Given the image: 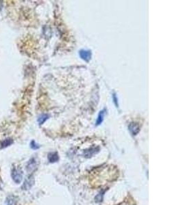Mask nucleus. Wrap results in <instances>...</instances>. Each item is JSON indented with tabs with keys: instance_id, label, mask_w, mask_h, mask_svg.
Returning a JSON list of instances; mask_svg holds the SVG:
<instances>
[{
	"instance_id": "nucleus-9",
	"label": "nucleus",
	"mask_w": 183,
	"mask_h": 205,
	"mask_svg": "<svg viewBox=\"0 0 183 205\" xmlns=\"http://www.w3.org/2000/svg\"><path fill=\"white\" fill-rule=\"evenodd\" d=\"M48 119H49V115H48V114H42V115H40L39 117H38V123L39 125H42V124L45 123Z\"/></svg>"
},
{
	"instance_id": "nucleus-13",
	"label": "nucleus",
	"mask_w": 183,
	"mask_h": 205,
	"mask_svg": "<svg viewBox=\"0 0 183 205\" xmlns=\"http://www.w3.org/2000/svg\"><path fill=\"white\" fill-rule=\"evenodd\" d=\"M103 192H102V193H101L100 192V193H99V194L95 198V200L96 202H101L103 199Z\"/></svg>"
},
{
	"instance_id": "nucleus-1",
	"label": "nucleus",
	"mask_w": 183,
	"mask_h": 205,
	"mask_svg": "<svg viewBox=\"0 0 183 205\" xmlns=\"http://www.w3.org/2000/svg\"><path fill=\"white\" fill-rule=\"evenodd\" d=\"M11 176L15 183L19 184L23 179V172L18 168H13L11 172Z\"/></svg>"
},
{
	"instance_id": "nucleus-14",
	"label": "nucleus",
	"mask_w": 183,
	"mask_h": 205,
	"mask_svg": "<svg viewBox=\"0 0 183 205\" xmlns=\"http://www.w3.org/2000/svg\"><path fill=\"white\" fill-rule=\"evenodd\" d=\"M112 99H113V101H114V105H115V106L117 107V108H118V106H119V105H118V99H117V95H116L115 93L113 94V96H112Z\"/></svg>"
},
{
	"instance_id": "nucleus-8",
	"label": "nucleus",
	"mask_w": 183,
	"mask_h": 205,
	"mask_svg": "<svg viewBox=\"0 0 183 205\" xmlns=\"http://www.w3.org/2000/svg\"><path fill=\"white\" fill-rule=\"evenodd\" d=\"M104 114H105V110H103L99 112L97 121H96V125H97V126H98V125L102 123V122L103 121V117H104Z\"/></svg>"
},
{
	"instance_id": "nucleus-7",
	"label": "nucleus",
	"mask_w": 183,
	"mask_h": 205,
	"mask_svg": "<svg viewBox=\"0 0 183 205\" xmlns=\"http://www.w3.org/2000/svg\"><path fill=\"white\" fill-rule=\"evenodd\" d=\"M58 159L59 157L57 153H51L48 155V160L51 163H54V162L58 161Z\"/></svg>"
},
{
	"instance_id": "nucleus-5",
	"label": "nucleus",
	"mask_w": 183,
	"mask_h": 205,
	"mask_svg": "<svg viewBox=\"0 0 183 205\" xmlns=\"http://www.w3.org/2000/svg\"><path fill=\"white\" fill-rule=\"evenodd\" d=\"M128 129L133 136H136V135H137L140 131V128H139V126H138V125L134 123H132L129 125Z\"/></svg>"
},
{
	"instance_id": "nucleus-11",
	"label": "nucleus",
	"mask_w": 183,
	"mask_h": 205,
	"mask_svg": "<svg viewBox=\"0 0 183 205\" xmlns=\"http://www.w3.org/2000/svg\"><path fill=\"white\" fill-rule=\"evenodd\" d=\"M12 139H10V138H8V139L4 140L3 141L1 142V148H5V147H8L9 146L11 145L12 144Z\"/></svg>"
},
{
	"instance_id": "nucleus-3",
	"label": "nucleus",
	"mask_w": 183,
	"mask_h": 205,
	"mask_svg": "<svg viewBox=\"0 0 183 205\" xmlns=\"http://www.w3.org/2000/svg\"><path fill=\"white\" fill-rule=\"evenodd\" d=\"M36 166H37V164H36V161L34 159H31L29 161L28 163H27L26 165V171L28 173H32L33 172H34L36 169Z\"/></svg>"
},
{
	"instance_id": "nucleus-12",
	"label": "nucleus",
	"mask_w": 183,
	"mask_h": 205,
	"mask_svg": "<svg viewBox=\"0 0 183 205\" xmlns=\"http://www.w3.org/2000/svg\"><path fill=\"white\" fill-rule=\"evenodd\" d=\"M30 147L31 148L33 149V150H37V149H38L40 148V146L38 145V144H36L34 141H32L30 144Z\"/></svg>"
},
{
	"instance_id": "nucleus-15",
	"label": "nucleus",
	"mask_w": 183,
	"mask_h": 205,
	"mask_svg": "<svg viewBox=\"0 0 183 205\" xmlns=\"http://www.w3.org/2000/svg\"><path fill=\"white\" fill-rule=\"evenodd\" d=\"M119 205H132V204H127V203H122V204H119Z\"/></svg>"
},
{
	"instance_id": "nucleus-6",
	"label": "nucleus",
	"mask_w": 183,
	"mask_h": 205,
	"mask_svg": "<svg viewBox=\"0 0 183 205\" xmlns=\"http://www.w3.org/2000/svg\"><path fill=\"white\" fill-rule=\"evenodd\" d=\"M99 151V148H90L88 150H86L84 152V155L85 157H90L93 156L94 154H96Z\"/></svg>"
},
{
	"instance_id": "nucleus-2",
	"label": "nucleus",
	"mask_w": 183,
	"mask_h": 205,
	"mask_svg": "<svg viewBox=\"0 0 183 205\" xmlns=\"http://www.w3.org/2000/svg\"><path fill=\"white\" fill-rule=\"evenodd\" d=\"M34 177L32 176H29L28 177H27V178L25 179V180L24 181V183L23 184V185H22L21 188L24 190H28L31 189V187H32L33 185H34Z\"/></svg>"
},
{
	"instance_id": "nucleus-4",
	"label": "nucleus",
	"mask_w": 183,
	"mask_h": 205,
	"mask_svg": "<svg viewBox=\"0 0 183 205\" xmlns=\"http://www.w3.org/2000/svg\"><path fill=\"white\" fill-rule=\"evenodd\" d=\"M79 55L80 57L83 60L88 62L91 58V52L90 51L88 50H80L79 51Z\"/></svg>"
},
{
	"instance_id": "nucleus-10",
	"label": "nucleus",
	"mask_w": 183,
	"mask_h": 205,
	"mask_svg": "<svg viewBox=\"0 0 183 205\" xmlns=\"http://www.w3.org/2000/svg\"><path fill=\"white\" fill-rule=\"evenodd\" d=\"M6 205H15L16 204V198L13 195H10L7 198L5 201Z\"/></svg>"
}]
</instances>
